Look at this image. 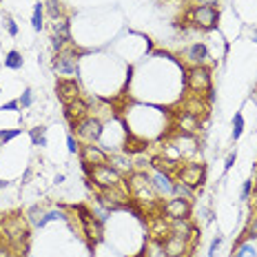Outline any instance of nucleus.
Here are the masks:
<instances>
[{
	"label": "nucleus",
	"mask_w": 257,
	"mask_h": 257,
	"mask_svg": "<svg viewBox=\"0 0 257 257\" xmlns=\"http://www.w3.org/2000/svg\"><path fill=\"white\" fill-rule=\"evenodd\" d=\"M84 171L89 173V180H93V184L100 188H115L122 182V175L118 169H113L111 164H82Z\"/></svg>",
	"instance_id": "obj_1"
},
{
	"label": "nucleus",
	"mask_w": 257,
	"mask_h": 257,
	"mask_svg": "<svg viewBox=\"0 0 257 257\" xmlns=\"http://www.w3.org/2000/svg\"><path fill=\"white\" fill-rule=\"evenodd\" d=\"M76 211H78L80 222H82V229H84V235H87L89 248L93 251L96 244L102 239V222H104V220H102V217H96L87 206H82V204H78Z\"/></svg>",
	"instance_id": "obj_2"
},
{
	"label": "nucleus",
	"mask_w": 257,
	"mask_h": 257,
	"mask_svg": "<svg viewBox=\"0 0 257 257\" xmlns=\"http://www.w3.org/2000/svg\"><path fill=\"white\" fill-rule=\"evenodd\" d=\"M186 87L193 93H202L211 89V71L202 64H195L191 71H186Z\"/></svg>",
	"instance_id": "obj_3"
},
{
	"label": "nucleus",
	"mask_w": 257,
	"mask_h": 257,
	"mask_svg": "<svg viewBox=\"0 0 257 257\" xmlns=\"http://www.w3.org/2000/svg\"><path fill=\"white\" fill-rule=\"evenodd\" d=\"M217 18H220V14H217L215 7L198 5L195 9H191V23L200 29H215Z\"/></svg>",
	"instance_id": "obj_4"
},
{
	"label": "nucleus",
	"mask_w": 257,
	"mask_h": 257,
	"mask_svg": "<svg viewBox=\"0 0 257 257\" xmlns=\"http://www.w3.org/2000/svg\"><path fill=\"white\" fill-rule=\"evenodd\" d=\"M74 128H76V133H78V138H82L87 144L98 142L100 135H102V122L98 118H91V115L84 118V120H80Z\"/></svg>",
	"instance_id": "obj_5"
},
{
	"label": "nucleus",
	"mask_w": 257,
	"mask_h": 257,
	"mask_svg": "<svg viewBox=\"0 0 257 257\" xmlns=\"http://www.w3.org/2000/svg\"><path fill=\"white\" fill-rule=\"evenodd\" d=\"M53 69L62 76H78V53L76 51H58L53 60Z\"/></svg>",
	"instance_id": "obj_6"
},
{
	"label": "nucleus",
	"mask_w": 257,
	"mask_h": 257,
	"mask_svg": "<svg viewBox=\"0 0 257 257\" xmlns=\"http://www.w3.org/2000/svg\"><path fill=\"white\" fill-rule=\"evenodd\" d=\"M188 237L184 235H178V233H169L164 239H162V248H164L166 257H184L188 253V244H186Z\"/></svg>",
	"instance_id": "obj_7"
},
{
	"label": "nucleus",
	"mask_w": 257,
	"mask_h": 257,
	"mask_svg": "<svg viewBox=\"0 0 257 257\" xmlns=\"http://www.w3.org/2000/svg\"><path fill=\"white\" fill-rule=\"evenodd\" d=\"M162 211L169 220H188L191 217V202L184 198H173L162 206Z\"/></svg>",
	"instance_id": "obj_8"
},
{
	"label": "nucleus",
	"mask_w": 257,
	"mask_h": 257,
	"mask_svg": "<svg viewBox=\"0 0 257 257\" xmlns=\"http://www.w3.org/2000/svg\"><path fill=\"white\" fill-rule=\"evenodd\" d=\"M55 93H58L62 104H69V102L82 98L80 96V84L76 82L74 78H60L58 82H55Z\"/></svg>",
	"instance_id": "obj_9"
},
{
	"label": "nucleus",
	"mask_w": 257,
	"mask_h": 257,
	"mask_svg": "<svg viewBox=\"0 0 257 257\" xmlns=\"http://www.w3.org/2000/svg\"><path fill=\"white\" fill-rule=\"evenodd\" d=\"M178 178L182 184H186L188 188H195L204 182V166L202 164H184L178 171Z\"/></svg>",
	"instance_id": "obj_10"
},
{
	"label": "nucleus",
	"mask_w": 257,
	"mask_h": 257,
	"mask_svg": "<svg viewBox=\"0 0 257 257\" xmlns=\"http://www.w3.org/2000/svg\"><path fill=\"white\" fill-rule=\"evenodd\" d=\"M64 115H67V120H69V122L76 127L80 120L89 118V104L82 100V98H78V100L69 102V104H64Z\"/></svg>",
	"instance_id": "obj_11"
},
{
	"label": "nucleus",
	"mask_w": 257,
	"mask_h": 257,
	"mask_svg": "<svg viewBox=\"0 0 257 257\" xmlns=\"http://www.w3.org/2000/svg\"><path fill=\"white\" fill-rule=\"evenodd\" d=\"M80 157H82V164H106L109 162V155H106V151H102L100 147H93V144H84L82 149H80Z\"/></svg>",
	"instance_id": "obj_12"
},
{
	"label": "nucleus",
	"mask_w": 257,
	"mask_h": 257,
	"mask_svg": "<svg viewBox=\"0 0 257 257\" xmlns=\"http://www.w3.org/2000/svg\"><path fill=\"white\" fill-rule=\"evenodd\" d=\"M153 182V188L157 193H173V182H171V175L164 173V171H157L155 175L151 178Z\"/></svg>",
	"instance_id": "obj_13"
},
{
	"label": "nucleus",
	"mask_w": 257,
	"mask_h": 257,
	"mask_svg": "<svg viewBox=\"0 0 257 257\" xmlns=\"http://www.w3.org/2000/svg\"><path fill=\"white\" fill-rule=\"evenodd\" d=\"M186 58L191 60L193 64H202L204 60L208 58V49L206 45H202V42H195V45H191L186 49Z\"/></svg>",
	"instance_id": "obj_14"
},
{
	"label": "nucleus",
	"mask_w": 257,
	"mask_h": 257,
	"mask_svg": "<svg viewBox=\"0 0 257 257\" xmlns=\"http://www.w3.org/2000/svg\"><path fill=\"white\" fill-rule=\"evenodd\" d=\"M53 36L60 38V40L67 45V42H71V23L69 18H58L53 23Z\"/></svg>",
	"instance_id": "obj_15"
},
{
	"label": "nucleus",
	"mask_w": 257,
	"mask_h": 257,
	"mask_svg": "<svg viewBox=\"0 0 257 257\" xmlns=\"http://www.w3.org/2000/svg\"><path fill=\"white\" fill-rule=\"evenodd\" d=\"M23 64H25V60H23V53H20V51L11 49L9 53L5 55V67H7V69L18 71V69H23Z\"/></svg>",
	"instance_id": "obj_16"
},
{
	"label": "nucleus",
	"mask_w": 257,
	"mask_h": 257,
	"mask_svg": "<svg viewBox=\"0 0 257 257\" xmlns=\"http://www.w3.org/2000/svg\"><path fill=\"white\" fill-rule=\"evenodd\" d=\"M29 138H31L33 147H47V127H36L29 131Z\"/></svg>",
	"instance_id": "obj_17"
},
{
	"label": "nucleus",
	"mask_w": 257,
	"mask_h": 257,
	"mask_svg": "<svg viewBox=\"0 0 257 257\" xmlns=\"http://www.w3.org/2000/svg\"><path fill=\"white\" fill-rule=\"evenodd\" d=\"M55 220H64V213H60V211H49V213H45V215H42V220L36 222V226H38V229H42V226H47L49 222H55Z\"/></svg>",
	"instance_id": "obj_18"
},
{
	"label": "nucleus",
	"mask_w": 257,
	"mask_h": 257,
	"mask_svg": "<svg viewBox=\"0 0 257 257\" xmlns=\"http://www.w3.org/2000/svg\"><path fill=\"white\" fill-rule=\"evenodd\" d=\"M47 11L53 20L62 18V5H60V0H47Z\"/></svg>",
	"instance_id": "obj_19"
},
{
	"label": "nucleus",
	"mask_w": 257,
	"mask_h": 257,
	"mask_svg": "<svg viewBox=\"0 0 257 257\" xmlns=\"http://www.w3.org/2000/svg\"><path fill=\"white\" fill-rule=\"evenodd\" d=\"M244 133V115L235 113L233 118V140H239V135Z\"/></svg>",
	"instance_id": "obj_20"
},
{
	"label": "nucleus",
	"mask_w": 257,
	"mask_h": 257,
	"mask_svg": "<svg viewBox=\"0 0 257 257\" xmlns=\"http://www.w3.org/2000/svg\"><path fill=\"white\" fill-rule=\"evenodd\" d=\"M31 27L36 29V31H40L42 29V5L38 2L36 7H33V16H31Z\"/></svg>",
	"instance_id": "obj_21"
},
{
	"label": "nucleus",
	"mask_w": 257,
	"mask_h": 257,
	"mask_svg": "<svg viewBox=\"0 0 257 257\" xmlns=\"http://www.w3.org/2000/svg\"><path fill=\"white\" fill-rule=\"evenodd\" d=\"M255 255V248H253L251 242H239V248L237 253H235V257H251Z\"/></svg>",
	"instance_id": "obj_22"
},
{
	"label": "nucleus",
	"mask_w": 257,
	"mask_h": 257,
	"mask_svg": "<svg viewBox=\"0 0 257 257\" xmlns=\"http://www.w3.org/2000/svg\"><path fill=\"white\" fill-rule=\"evenodd\" d=\"M18 102H20V106H23V109H27V106H31L33 104V91H31V89H25V91H23V96H20L18 98Z\"/></svg>",
	"instance_id": "obj_23"
},
{
	"label": "nucleus",
	"mask_w": 257,
	"mask_h": 257,
	"mask_svg": "<svg viewBox=\"0 0 257 257\" xmlns=\"http://www.w3.org/2000/svg\"><path fill=\"white\" fill-rule=\"evenodd\" d=\"M173 191L178 193V198H184V200L191 198V188H188L186 184H182V182H175L173 184Z\"/></svg>",
	"instance_id": "obj_24"
},
{
	"label": "nucleus",
	"mask_w": 257,
	"mask_h": 257,
	"mask_svg": "<svg viewBox=\"0 0 257 257\" xmlns=\"http://www.w3.org/2000/svg\"><path fill=\"white\" fill-rule=\"evenodd\" d=\"M246 237L248 239H255L257 237V213L248 220V226H246Z\"/></svg>",
	"instance_id": "obj_25"
},
{
	"label": "nucleus",
	"mask_w": 257,
	"mask_h": 257,
	"mask_svg": "<svg viewBox=\"0 0 257 257\" xmlns=\"http://www.w3.org/2000/svg\"><path fill=\"white\" fill-rule=\"evenodd\" d=\"M251 188H253V180H246V182L242 184V193H239L242 202H248V198H251Z\"/></svg>",
	"instance_id": "obj_26"
},
{
	"label": "nucleus",
	"mask_w": 257,
	"mask_h": 257,
	"mask_svg": "<svg viewBox=\"0 0 257 257\" xmlns=\"http://www.w3.org/2000/svg\"><path fill=\"white\" fill-rule=\"evenodd\" d=\"M20 135V128H11V131H0V140L2 142H9V140L18 138Z\"/></svg>",
	"instance_id": "obj_27"
},
{
	"label": "nucleus",
	"mask_w": 257,
	"mask_h": 257,
	"mask_svg": "<svg viewBox=\"0 0 257 257\" xmlns=\"http://www.w3.org/2000/svg\"><path fill=\"white\" fill-rule=\"evenodd\" d=\"M67 149H69V153H80V144L74 135H67Z\"/></svg>",
	"instance_id": "obj_28"
},
{
	"label": "nucleus",
	"mask_w": 257,
	"mask_h": 257,
	"mask_svg": "<svg viewBox=\"0 0 257 257\" xmlns=\"http://www.w3.org/2000/svg\"><path fill=\"white\" fill-rule=\"evenodd\" d=\"M235 160H237V151L229 153V155H226V160H224V171H231V169H233Z\"/></svg>",
	"instance_id": "obj_29"
},
{
	"label": "nucleus",
	"mask_w": 257,
	"mask_h": 257,
	"mask_svg": "<svg viewBox=\"0 0 257 257\" xmlns=\"http://www.w3.org/2000/svg\"><path fill=\"white\" fill-rule=\"evenodd\" d=\"M18 109H20V102L18 100H11V102H7V104L0 106V111H18Z\"/></svg>",
	"instance_id": "obj_30"
},
{
	"label": "nucleus",
	"mask_w": 257,
	"mask_h": 257,
	"mask_svg": "<svg viewBox=\"0 0 257 257\" xmlns=\"http://www.w3.org/2000/svg\"><path fill=\"white\" fill-rule=\"evenodd\" d=\"M7 33H9V36H18V25L11 18H7Z\"/></svg>",
	"instance_id": "obj_31"
},
{
	"label": "nucleus",
	"mask_w": 257,
	"mask_h": 257,
	"mask_svg": "<svg viewBox=\"0 0 257 257\" xmlns=\"http://www.w3.org/2000/svg\"><path fill=\"white\" fill-rule=\"evenodd\" d=\"M220 244H222V237H215L211 242V248H208V257H215V251L220 248Z\"/></svg>",
	"instance_id": "obj_32"
},
{
	"label": "nucleus",
	"mask_w": 257,
	"mask_h": 257,
	"mask_svg": "<svg viewBox=\"0 0 257 257\" xmlns=\"http://www.w3.org/2000/svg\"><path fill=\"white\" fill-rule=\"evenodd\" d=\"M198 2H200V5H206V7H215L220 0H198Z\"/></svg>",
	"instance_id": "obj_33"
},
{
	"label": "nucleus",
	"mask_w": 257,
	"mask_h": 257,
	"mask_svg": "<svg viewBox=\"0 0 257 257\" xmlns=\"http://www.w3.org/2000/svg\"><path fill=\"white\" fill-rule=\"evenodd\" d=\"M29 178H31V166H29V169L25 171V175H23V184H27V182H29Z\"/></svg>",
	"instance_id": "obj_34"
},
{
	"label": "nucleus",
	"mask_w": 257,
	"mask_h": 257,
	"mask_svg": "<svg viewBox=\"0 0 257 257\" xmlns=\"http://www.w3.org/2000/svg\"><path fill=\"white\" fill-rule=\"evenodd\" d=\"M64 182V175L60 173V175H55V184H62Z\"/></svg>",
	"instance_id": "obj_35"
},
{
	"label": "nucleus",
	"mask_w": 257,
	"mask_h": 257,
	"mask_svg": "<svg viewBox=\"0 0 257 257\" xmlns=\"http://www.w3.org/2000/svg\"><path fill=\"white\" fill-rule=\"evenodd\" d=\"M9 186V182H7V180H0V188H7Z\"/></svg>",
	"instance_id": "obj_36"
},
{
	"label": "nucleus",
	"mask_w": 257,
	"mask_h": 257,
	"mask_svg": "<svg viewBox=\"0 0 257 257\" xmlns=\"http://www.w3.org/2000/svg\"><path fill=\"white\" fill-rule=\"evenodd\" d=\"M255 195H257V182H255Z\"/></svg>",
	"instance_id": "obj_37"
},
{
	"label": "nucleus",
	"mask_w": 257,
	"mask_h": 257,
	"mask_svg": "<svg viewBox=\"0 0 257 257\" xmlns=\"http://www.w3.org/2000/svg\"><path fill=\"white\" fill-rule=\"evenodd\" d=\"M255 42H257V38H255Z\"/></svg>",
	"instance_id": "obj_38"
}]
</instances>
